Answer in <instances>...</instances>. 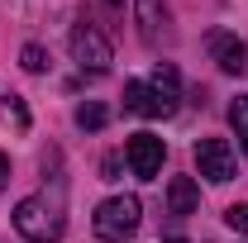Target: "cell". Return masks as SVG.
<instances>
[{
  "label": "cell",
  "instance_id": "6da1fadb",
  "mask_svg": "<svg viewBox=\"0 0 248 243\" xmlns=\"http://www.w3.org/2000/svg\"><path fill=\"white\" fill-rule=\"evenodd\" d=\"M139 214H143V205H139V196H110L105 205H95V239L100 243H124L134 229H139Z\"/></svg>",
  "mask_w": 248,
  "mask_h": 243
},
{
  "label": "cell",
  "instance_id": "7a4b0ae2",
  "mask_svg": "<svg viewBox=\"0 0 248 243\" xmlns=\"http://www.w3.org/2000/svg\"><path fill=\"white\" fill-rule=\"evenodd\" d=\"M15 229L29 243H58L62 239V214L43 200V196H29L15 205Z\"/></svg>",
  "mask_w": 248,
  "mask_h": 243
},
{
  "label": "cell",
  "instance_id": "3957f363",
  "mask_svg": "<svg viewBox=\"0 0 248 243\" xmlns=\"http://www.w3.org/2000/svg\"><path fill=\"white\" fill-rule=\"evenodd\" d=\"M72 62L81 67V72H110V62H115V48H110V38L95 29V24H77L72 29Z\"/></svg>",
  "mask_w": 248,
  "mask_h": 243
},
{
  "label": "cell",
  "instance_id": "277c9868",
  "mask_svg": "<svg viewBox=\"0 0 248 243\" xmlns=\"http://www.w3.org/2000/svg\"><path fill=\"white\" fill-rule=\"evenodd\" d=\"M124 110L129 115H143V120H167L177 110V100L162 95L153 81H124Z\"/></svg>",
  "mask_w": 248,
  "mask_h": 243
},
{
  "label": "cell",
  "instance_id": "5b68a950",
  "mask_svg": "<svg viewBox=\"0 0 248 243\" xmlns=\"http://www.w3.org/2000/svg\"><path fill=\"white\" fill-rule=\"evenodd\" d=\"M162 138L157 134H134L129 143H124V162L134 167V177H143V182H153L157 172H162Z\"/></svg>",
  "mask_w": 248,
  "mask_h": 243
},
{
  "label": "cell",
  "instance_id": "8992f818",
  "mask_svg": "<svg viewBox=\"0 0 248 243\" xmlns=\"http://www.w3.org/2000/svg\"><path fill=\"white\" fill-rule=\"evenodd\" d=\"M196 167H201L205 182L224 186L234 177V148H229L224 138H201V143H196Z\"/></svg>",
  "mask_w": 248,
  "mask_h": 243
},
{
  "label": "cell",
  "instance_id": "52a82bcc",
  "mask_svg": "<svg viewBox=\"0 0 248 243\" xmlns=\"http://www.w3.org/2000/svg\"><path fill=\"white\" fill-rule=\"evenodd\" d=\"M210 48H215L219 67H224L229 76H244V72H248V43L229 38V33H215V38H210Z\"/></svg>",
  "mask_w": 248,
  "mask_h": 243
},
{
  "label": "cell",
  "instance_id": "ba28073f",
  "mask_svg": "<svg viewBox=\"0 0 248 243\" xmlns=\"http://www.w3.org/2000/svg\"><path fill=\"white\" fill-rule=\"evenodd\" d=\"M134 15H139V33H143V43H157V33L167 29V10H162V0H134Z\"/></svg>",
  "mask_w": 248,
  "mask_h": 243
},
{
  "label": "cell",
  "instance_id": "9c48e42d",
  "mask_svg": "<svg viewBox=\"0 0 248 243\" xmlns=\"http://www.w3.org/2000/svg\"><path fill=\"white\" fill-rule=\"evenodd\" d=\"M196 205H201L196 182H191V177H172V186H167V210L172 214H191Z\"/></svg>",
  "mask_w": 248,
  "mask_h": 243
},
{
  "label": "cell",
  "instance_id": "30bf717a",
  "mask_svg": "<svg viewBox=\"0 0 248 243\" xmlns=\"http://www.w3.org/2000/svg\"><path fill=\"white\" fill-rule=\"evenodd\" d=\"M229 124H234V134H239V148L248 152V95H239V100L229 105Z\"/></svg>",
  "mask_w": 248,
  "mask_h": 243
},
{
  "label": "cell",
  "instance_id": "8fae6325",
  "mask_svg": "<svg viewBox=\"0 0 248 243\" xmlns=\"http://www.w3.org/2000/svg\"><path fill=\"white\" fill-rule=\"evenodd\" d=\"M153 86L162 95H172V100H177V86H182V76H177V67H172V62H157L153 67Z\"/></svg>",
  "mask_w": 248,
  "mask_h": 243
},
{
  "label": "cell",
  "instance_id": "7c38bea8",
  "mask_svg": "<svg viewBox=\"0 0 248 243\" xmlns=\"http://www.w3.org/2000/svg\"><path fill=\"white\" fill-rule=\"evenodd\" d=\"M105 120H110V110H105L100 100H86V105L77 110V124H81V129H105Z\"/></svg>",
  "mask_w": 248,
  "mask_h": 243
},
{
  "label": "cell",
  "instance_id": "4fadbf2b",
  "mask_svg": "<svg viewBox=\"0 0 248 243\" xmlns=\"http://www.w3.org/2000/svg\"><path fill=\"white\" fill-rule=\"evenodd\" d=\"M43 67H48L43 48H38V43H29V48H24V72H43Z\"/></svg>",
  "mask_w": 248,
  "mask_h": 243
},
{
  "label": "cell",
  "instance_id": "5bb4252c",
  "mask_svg": "<svg viewBox=\"0 0 248 243\" xmlns=\"http://www.w3.org/2000/svg\"><path fill=\"white\" fill-rule=\"evenodd\" d=\"M224 219H229L239 234H248V205H229V210H224Z\"/></svg>",
  "mask_w": 248,
  "mask_h": 243
},
{
  "label": "cell",
  "instance_id": "9a60e30c",
  "mask_svg": "<svg viewBox=\"0 0 248 243\" xmlns=\"http://www.w3.org/2000/svg\"><path fill=\"white\" fill-rule=\"evenodd\" d=\"M5 110L15 115V124H19V129H29V110H24V100H19V95H10V100H5Z\"/></svg>",
  "mask_w": 248,
  "mask_h": 243
},
{
  "label": "cell",
  "instance_id": "2e32d148",
  "mask_svg": "<svg viewBox=\"0 0 248 243\" xmlns=\"http://www.w3.org/2000/svg\"><path fill=\"white\" fill-rule=\"evenodd\" d=\"M5 182H10V157L0 152V191H5Z\"/></svg>",
  "mask_w": 248,
  "mask_h": 243
}]
</instances>
